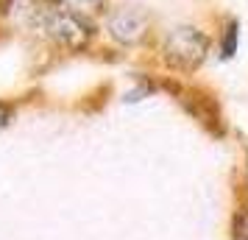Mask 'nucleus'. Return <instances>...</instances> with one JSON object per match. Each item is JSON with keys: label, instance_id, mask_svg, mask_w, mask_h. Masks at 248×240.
Listing matches in <instances>:
<instances>
[{"label": "nucleus", "instance_id": "1", "mask_svg": "<svg viewBox=\"0 0 248 240\" xmlns=\"http://www.w3.org/2000/svg\"><path fill=\"white\" fill-rule=\"evenodd\" d=\"M212 48L215 36L206 25L176 23L159 31L151 53H154V64L159 73H168L176 79H192L212 59Z\"/></svg>", "mask_w": 248, "mask_h": 240}, {"label": "nucleus", "instance_id": "2", "mask_svg": "<svg viewBox=\"0 0 248 240\" xmlns=\"http://www.w3.org/2000/svg\"><path fill=\"white\" fill-rule=\"evenodd\" d=\"M101 42L120 53H148L159 36L156 20L145 6L137 3H112L101 17Z\"/></svg>", "mask_w": 248, "mask_h": 240}, {"label": "nucleus", "instance_id": "3", "mask_svg": "<svg viewBox=\"0 0 248 240\" xmlns=\"http://www.w3.org/2000/svg\"><path fill=\"white\" fill-rule=\"evenodd\" d=\"M36 42L59 56H87L101 48V28H98V23L59 6L42 25Z\"/></svg>", "mask_w": 248, "mask_h": 240}, {"label": "nucleus", "instance_id": "4", "mask_svg": "<svg viewBox=\"0 0 248 240\" xmlns=\"http://www.w3.org/2000/svg\"><path fill=\"white\" fill-rule=\"evenodd\" d=\"M173 101L179 103V109L187 114L190 120H195V123L203 128V134H209L212 140H226L229 123H226L220 98H217L209 87H203V84H190V81H187Z\"/></svg>", "mask_w": 248, "mask_h": 240}, {"label": "nucleus", "instance_id": "5", "mask_svg": "<svg viewBox=\"0 0 248 240\" xmlns=\"http://www.w3.org/2000/svg\"><path fill=\"white\" fill-rule=\"evenodd\" d=\"M215 48H212V56L220 62V64H226V62H234V56L240 53V36H243V25H240V20H237L234 14H226V17H220L217 20V25H215Z\"/></svg>", "mask_w": 248, "mask_h": 240}, {"label": "nucleus", "instance_id": "6", "mask_svg": "<svg viewBox=\"0 0 248 240\" xmlns=\"http://www.w3.org/2000/svg\"><path fill=\"white\" fill-rule=\"evenodd\" d=\"M159 92V70H151V73H134L131 76V87L123 92V103H140L156 95Z\"/></svg>", "mask_w": 248, "mask_h": 240}, {"label": "nucleus", "instance_id": "7", "mask_svg": "<svg viewBox=\"0 0 248 240\" xmlns=\"http://www.w3.org/2000/svg\"><path fill=\"white\" fill-rule=\"evenodd\" d=\"M67 12L78 14V17H87L92 23H101V17L106 14V9L112 6L109 0H59Z\"/></svg>", "mask_w": 248, "mask_h": 240}, {"label": "nucleus", "instance_id": "8", "mask_svg": "<svg viewBox=\"0 0 248 240\" xmlns=\"http://www.w3.org/2000/svg\"><path fill=\"white\" fill-rule=\"evenodd\" d=\"M229 240H248V195H237L229 218Z\"/></svg>", "mask_w": 248, "mask_h": 240}, {"label": "nucleus", "instance_id": "9", "mask_svg": "<svg viewBox=\"0 0 248 240\" xmlns=\"http://www.w3.org/2000/svg\"><path fill=\"white\" fill-rule=\"evenodd\" d=\"M17 112H20V103L14 98H0V137L12 128V123L17 120Z\"/></svg>", "mask_w": 248, "mask_h": 240}, {"label": "nucleus", "instance_id": "10", "mask_svg": "<svg viewBox=\"0 0 248 240\" xmlns=\"http://www.w3.org/2000/svg\"><path fill=\"white\" fill-rule=\"evenodd\" d=\"M14 3H17V0H0V23H6V20H9Z\"/></svg>", "mask_w": 248, "mask_h": 240}]
</instances>
